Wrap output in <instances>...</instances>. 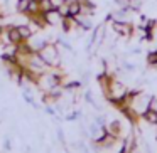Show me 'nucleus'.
<instances>
[{
  "instance_id": "nucleus-1",
  "label": "nucleus",
  "mask_w": 157,
  "mask_h": 153,
  "mask_svg": "<svg viewBox=\"0 0 157 153\" xmlns=\"http://www.w3.org/2000/svg\"><path fill=\"white\" fill-rule=\"evenodd\" d=\"M128 94H130V99H128V109H130V111H132L135 116L142 118L144 113H145L147 109L150 108V101H152V96L145 94V93H142V91H137V89L130 91Z\"/></svg>"
},
{
  "instance_id": "nucleus-2",
  "label": "nucleus",
  "mask_w": 157,
  "mask_h": 153,
  "mask_svg": "<svg viewBox=\"0 0 157 153\" xmlns=\"http://www.w3.org/2000/svg\"><path fill=\"white\" fill-rule=\"evenodd\" d=\"M103 94H105V98L108 99L112 104H117V103H120L122 99L127 98V94H128V88H127L123 82H120L118 79L113 78L112 82H110V86H108V89H106Z\"/></svg>"
},
{
  "instance_id": "nucleus-3",
  "label": "nucleus",
  "mask_w": 157,
  "mask_h": 153,
  "mask_svg": "<svg viewBox=\"0 0 157 153\" xmlns=\"http://www.w3.org/2000/svg\"><path fill=\"white\" fill-rule=\"evenodd\" d=\"M39 56H41L42 61H44L49 67H59V66H61V56H59L58 46L51 44V42H48V44L39 51Z\"/></svg>"
},
{
  "instance_id": "nucleus-4",
  "label": "nucleus",
  "mask_w": 157,
  "mask_h": 153,
  "mask_svg": "<svg viewBox=\"0 0 157 153\" xmlns=\"http://www.w3.org/2000/svg\"><path fill=\"white\" fill-rule=\"evenodd\" d=\"M59 84H61V74H58V72H48L46 71L44 74H41L37 79V86L44 93H48L49 89L56 88V86H59Z\"/></svg>"
},
{
  "instance_id": "nucleus-5",
  "label": "nucleus",
  "mask_w": 157,
  "mask_h": 153,
  "mask_svg": "<svg viewBox=\"0 0 157 153\" xmlns=\"http://www.w3.org/2000/svg\"><path fill=\"white\" fill-rule=\"evenodd\" d=\"M112 29L115 34L122 35V37H130L133 34V25L125 20H112Z\"/></svg>"
},
{
  "instance_id": "nucleus-6",
  "label": "nucleus",
  "mask_w": 157,
  "mask_h": 153,
  "mask_svg": "<svg viewBox=\"0 0 157 153\" xmlns=\"http://www.w3.org/2000/svg\"><path fill=\"white\" fill-rule=\"evenodd\" d=\"M5 37H7V44H15V46H19L21 42H24V39H22L21 32H19V29H17V25H10V27H7Z\"/></svg>"
},
{
  "instance_id": "nucleus-7",
  "label": "nucleus",
  "mask_w": 157,
  "mask_h": 153,
  "mask_svg": "<svg viewBox=\"0 0 157 153\" xmlns=\"http://www.w3.org/2000/svg\"><path fill=\"white\" fill-rule=\"evenodd\" d=\"M44 19H46V24L48 25H61L63 22V15L59 14V10H56V9H51V10L44 12Z\"/></svg>"
},
{
  "instance_id": "nucleus-8",
  "label": "nucleus",
  "mask_w": 157,
  "mask_h": 153,
  "mask_svg": "<svg viewBox=\"0 0 157 153\" xmlns=\"http://www.w3.org/2000/svg\"><path fill=\"white\" fill-rule=\"evenodd\" d=\"M27 42H29V46L32 47V51H34V52H39L46 44H48V41H46L44 37H41V35H37V34H32L31 37H29Z\"/></svg>"
},
{
  "instance_id": "nucleus-9",
  "label": "nucleus",
  "mask_w": 157,
  "mask_h": 153,
  "mask_svg": "<svg viewBox=\"0 0 157 153\" xmlns=\"http://www.w3.org/2000/svg\"><path fill=\"white\" fill-rule=\"evenodd\" d=\"M105 129H106V133H110V135L118 138L120 133H122V123H120L118 119H112L108 125H105Z\"/></svg>"
},
{
  "instance_id": "nucleus-10",
  "label": "nucleus",
  "mask_w": 157,
  "mask_h": 153,
  "mask_svg": "<svg viewBox=\"0 0 157 153\" xmlns=\"http://www.w3.org/2000/svg\"><path fill=\"white\" fill-rule=\"evenodd\" d=\"M103 37H105V25H98L93 32V37H91V47H96L98 44H101Z\"/></svg>"
},
{
  "instance_id": "nucleus-11",
  "label": "nucleus",
  "mask_w": 157,
  "mask_h": 153,
  "mask_svg": "<svg viewBox=\"0 0 157 153\" xmlns=\"http://www.w3.org/2000/svg\"><path fill=\"white\" fill-rule=\"evenodd\" d=\"M115 141H117V136L110 135V133H105V135L96 141V145H98V146H105V148H110V146L115 145Z\"/></svg>"
},
{
  "instance_id": "nucleus-12",
  "label": "nucleus",
  "mask_w": 157,
  "mask_h": 153,
  "mask_svg": "<svg viewBox=\"0 0 157 153\" xmlns=\"http://www.w3.org/2000/svg\"><path fill=\"white\" fill-rule=\"evenodd\" d=\"M79 14H81V5L78 0L68 2V17H78Z\"/></svg>"
},
{
  "instance_id": "nucleus-13",
  "label": "nucleus",
  "mask_w": 157,
  "mask_h": 153,
  "mask_svg": "<svg viewBox=\"0 0 157 153\" xmlns=\"http://www.w3.org/2000/svg\"><path fill=\"white\" fill-rule=\"evenodd\" d=\"M142 119L145 123H149V125H152V126H157V111H154V109L149 108L145 113H144Z\"/></svg>"
},
{
  "instance_id": "nucleus-14",
  "label": "nucleus",
  "mask_w": 157,
  "mask_h": 153,
  "mask_svg": "<svg viewBox=\"0 0 157 153\" xmlns=\"http://www.w3.org/2000/svg\"><path fill=\"white\" fill-rule=\"evenodd\" d=\"M79 5H81V14L83 15H93L95 12V5L90 2V0H78Z\"/></svg>"
},
{
  "instance_id": "nucleus-15",
  "label": "nucleus",
  "mask_w": 157,
  "mask_h": 153,
  "mask_svg": "<svg viewBox=\"0 0 157 153\" xmlns=\"http://www.w3.org/2000/svg\"><path fill=\"white\" fill-rule=\"evenodd\" d=\"M17 29H19V32H21V35H22L24 41H29V37L34 34V31L31 29V25H29V24H21V25H17Z\"/></svg>"
},
{
  "instance_id": "nucleus-16",
  "label": "nucleus",
  "mask_w": 157,
  "mask_h": 153,
  "mask_svg": "<svg viewBox=\"0 0 157 153\" xmlns=\"http://www.w3.org/2000/svg\"><path fill=\"white\" fill-rule=\"evenodd\" d=\"M29 4H31V0H17L15 9H17V12H21V14H25V12H27Z\"/></svg>"
},
{
  "instance_id": "nucleus-17",
  "label": "nucleus",
  "mask_w": 157,
  "mask_h": 153,
  "mask_svg": "<svg viewBox=\"0 0 157 153\" xmlns=\"http://www.w3.org/2000/svg\"><path fill=\"white\" fill-rule=\"evenodd\" d=\"M39 5H41V10L42 12H48V10H51V9H52V5H51L49 0H39Z\"/></svg>"
},
{
  "instance_id": "nucleus-18",
  "label": "nucleus",
  "mask_w": 157,
  "mask_h": 153,
  "mask_svg": "<svg viewBox=\"0 0 157 153\" xmlns=\"http://www.w3.org/2000/svg\"><path fill=\"white\" fill-rule=\"evenodd\" d=\"M49 2H51V5H52V9H56V10H58L59 7H61L63 4H64L66 0H49Z\"/></svg>"
},
{
  "instance_id": "nucleus-19",
  "label": "nucleus",
  "mask_w": 157,
  "mask_h": 153,
  "mask_svg": "<svg viewBox=\"0 0 157 153\" xmlns=\"http://www.w3.org/2000/svg\"><path fill=\"white\" fill-rule=\"evenodd\" d=\"M150 109L157 111V98H152V101H150Z\"/></svg>"
},
{
  "instance_id": "nucleus-20",
  "label": "nucleus",
  "mask_w": 157,
  "mask_h": 153,
  "mask_svg": "<svg viewBox=\"0 0 157 153\" xmlns=\"http://www.w3.org/2000/svg\"><path fill=\"white\" fill-rule=\"evenodd\" d=\"M2 34H4V29H2V25H0V37H2Z\"/></svg>"
}]
</instances>
